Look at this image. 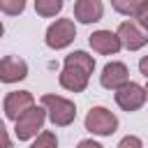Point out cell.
Listing matches in <instances>:
<instances>
[{
    "mask_svg": "<svg viewBox=\"0 0 148 148\" xmlns=\"http://www.w3.org/2000/svg\"><path fill=\"white\" fill-rule=\"evenodd\" d=\"M25 9V0H0V12L9 14V16H16Z\"/></svg>",
    "mask_w": 148,
    "mask_h": 148,
    "instance_id": "obj_16",
    "label": "cell"
},
{
    "mask_svg": "<svg viewBox=\"0 0 148 148\" xmlns=\"http://www.w3.org/2000/svg\"><path fill=\"white\" fill-rule=\"evenodd\" d=\"M32 106H35V97H32L30 90H12V92H7L5 104H2L5 116H7L9 120H14V123H16L28 109H32Z\"/></svg>",
    "mask_w": 148,
    "mask_h": 148,
    "instance_id": "obj_7",
    "label": "cell"
},
{
    "mask_svg": "<svg viewBox=\"0 0 148 148\" xmlns=\"http://www.w3.org/2000/svg\"><path fill=\"white\" fill-rule=\"evenodd\" d=\"M116 104L123 109V111H139L143 104H146V90L143 86L134 83V81H127L123 88L116 90Z\"/></svg>",
    "mask_w": 148,
    "mask_h": 148,
    "instance_id": "obj_6",
    "label": "cell"
},
{
    "mask_svg": "<svg viewBox=\"0 0 148 148\" xmlns=\"http://www.w3.org/2000/svg\"><path fill=\"white\" fill-rule=\"evenodd\" d=\"M118 39H120V46H125L127 51H139L148 44V35L132 21H123L116 30Z\"/></svg>",
    "mask_w": 148,
    "mask_h": 148,
    "instance_id": "obj_8",
    "label": "cell"
},
{
    "mask_svg": "<svg viewBox=\"0 0 148 148\" xmlns=\"http://www.w3.org/2000/svg\"><path fill=\"white\" fill-rule=\"evenodd\" d=\"M42 106L46 109V116H49V120H51L56 127H67V125H72L74 118H76V106H74V102L67 99V97L46 92V95H42Z\"/></svg>",
    "mask_w": 148,
    "mask_h": 148,
    "instance_id": "obj_2",
    "label": "cell"
},
{
    "mask_svg": "<svg viewBox=\"0 0 148 148\" xmlns=\"http://www.w3.org/2000/svg\"><path fill=\"white\" fill-rule=\"evenodd\" d=\"M62 9V0H37L35 2V12L39 16H56L58 12Z\"/></svg>",
    "mask_w": 148,
    "mask_h": 148,
    "instance_id": "obj_13",
    "label": "cell"
},
{
    "mask_svg": "<svg viewBox=\"0 0 148 148\" xmlns=\"http://www.w3.org/2000/svg\"><path fill=\"white\" fill-rule=\"evenodd\" d=\"M116 148H143V143H141V139H139V136L127 134V136H123V139L118 141V146H116Z\"/></svg>",
    "mask_w": 148,
    "mask_h": 148,
    "instance_id": "obj_18",
    "label": "cell"
},
{
    "mask_svg": "<svg viewBox=\"0 0 148 148\" xmlns=\"http://www.w3.org/2000/svg\"><path fill=\"white\" fill-rule=\"evenodd\" d=\"M127 81H130V69H127L125 62H118V60L106 62L104 69H102V74H99V83H102L106 90H118V88H123Z\"/></svg>",
    "mask_w": 148,
    "mask_h": 148,
    "instance_id": "obj_9",
    "label": "cell"
},
{
    "mask_svg": "<svg viewBox=\"0 0 148 148\" xmlns=\"http://www.w3.org/2000/svg\"><path fill=\"white\" fill-rule=\"evenodd\" d=\"M104 14V5L99 0H76L74 2V18L79 23H97Z\"/></svg>",
    "mask_w": 148,
    "mask_h": 148,
    "instance_id": "obj_12",
    "label": "cell"
},
{
    "mask_svg": "<svg viewBox=\"0 0 148 148\" xmlns=\"http://www.w3.org/2000/svg\"><path fill=\"white\" fill-rule=\"evenodd\" d=\"M5 35V25H2V21H0V37Z\"/></svg>",
    "mask_w": 148,
    "mask_h": 148,
    "instance_id": "obj_22",
    "label": "cell"
},
{
    "mask_svg": "<svg viewBox=\"0 0 148 148\" xmlns=\"http://www.w3.org/2000/svg\"><path fill=\"white\" fill-rule=\"evenodd\" d=\"M88 42H90L92 51H97V53H102V56H113V53H118V51L123 49L118 35L111 32V30H95V32L88 37Z\"/></svg>",
    "mask_w": 148,
    "mask_h": 148,
    "instance_id": "obj_11",
    "label": "cell"
},
{
    "mask_svg": "<svg viewBox=\"0 0 148 148\" xmlns=\"http://www.w3.org/2000/svg\"><path fill=\"white\" fill-rule=\"evenodd\" d=\"M143 90H146V99H148V83H146V86H143Z\"/></svg>",
    "mask_w": 148,
    "mask_h": 148,
    "instance_id": "obj_23",
    "label": "cell"
},
{
    "mask_svg": "<svg viewBox=\"0 0 148 148\" xmlns=\"http://www.w3.org/2000/svg\"><path fill=\"white\" fill-rule=\"evenodd\" d=\"M44 120H46V109L44 106H32L28 109L16 123H14V134L18 141H30L39 134V130L44 127Z\"/></svg>",
    "mask_w": 148,
    "mask_h": 148,
    "instance_id": "obj_4",
    "label": "cell"
},
{
    "mask_svg": "<svg viewBox=\"0 0 148 148\" xmlns=\"http://www.w3.org/2000/svg\"><path fill=\"white\" fill-rule=\"evenodd\" d=\"M76 148H104V146L97 143V141H92V139H83V141H79Z\"/></svg>",
    "mask_w": 148,
    "mask_h": 148,
    "instance_id": "obj_20",
    "label": "cell"
},
{
    "mask_svg": "<svg viewBox=\"0 0 148 148\" xmlns=\"http://www.w3.org/2000/svg\"><path fill=\"white\" fill-rule=\"evenodd\" d=\"M141 2H143V0H127V2H123V0H113L111 7H113L116 12H120V14H125V16H136Z\"/></svg>",
    "mask_w": 148,
    "mask_h": 148,
    "instance_id": "obj_14",
    "label": "cell"
},
{
    "mask_svg": "<svg viewBox=\"0 0 148 148\" xmlns=\"http://www.w3.org/2000/svg\"><path fill=\"white\" fill-rule=\"evenodd\" d=\"M139 72H141V74L148 79V56H143V58L139 60Z\"/></svg>",
    "mask_w": 148,
    "mask_h": 148,
    "instance_id": "obj_21",
    "label": "cell"
},
{
    "mask_svg": "<svg viewBox=\"0 0 148 148\" xmlns=\"http://www.w3.org/2000/svg\"><path fill=\"white\" fill-rule=\"evenodd\" d=\"M30 148H58V139H56V134L53 132H39L37 136H35V141L30 143Z\"/></svg>",
    "mask_w": 148,
    "mask_h": 148,
    "instance_id": "obj_15",
    "label": "cell"
},
{
    "mask_svg": "<svg viewBox=\"0 0 148 148\" xmlns=\"http://www.w3.org/2000/svg\"><path fill=\"white\" fill-rule=\"evenodd\" d=\"M136 23H139V28L148 35V0H143L141 2V7H139V12H136Z\"/></svg>",
    "mask_w": 148,
    "mask_h": 148,
    "instance_id": "obj_17",
    "label": "cell"
},
{
    "mask_svg": "<svg viewBox=\"0 0 148 148\" xmlns=\"http://www.w3.org/2000/svg\"><path fill=\"white\" fill-rule=\"evenodd\" d=\"M92 72H95V58L86 51H74V53L65 56V65H62L58 81L69 92H83L88 88Z\"/></svg>",
    "mask_w": 148,
    "mask_h": 148,
    "instance_id": "obj_1",
    "label": "cell"
},
{
    "mask_svg": "<svg viewBox=\"0 0 148 148\" xmlns=\"http://www.w3.org/2000/svg\"><path fill=\"white\" fill-rule=\"evenodd\" d=\"M86 130L95 136H111L116 130H118V116L113 111H109L106 106H92L88 113H86V120H83Z\"/></svg>",
    "mask_w": 148,
    "mask_h": 148,
    "instance_id": "obj_3",
    "label": "cell"
},
{
    "mask_svg": "<svg viewBox=\"0 0 148 148\" xmlns=\"http://www.w3.org/2000/svg\"><path fill=\"white\" fill-rule=\"evenodd\" d=\"M76 39V25L72 18H56L49 28H46V46L53 49V51H60V49H67L72 42Z\"/></svg>",
    "mask_w": 148,
    "mask_h": 148,
    "instance_id": "obj_5",
    "label": "cell"
},
{
    "mask_svg": "<svg viewBox=\"0 0 148 148\" xmlns=\"http://www.w3.org/2000/svg\"><path fill=\"white\" fill-rule=\"evenodd\" d=\"M28 76V62L18 56H5L0 60V81L2 83H18Z\"/></svg>",
    "mask_w": 148,
    "mask_h": 148,
    "instance_id": "obj_10",
    "label": "cell"
},
{
    "mask_svg": "<svg viewBox=\"0 0 148 148\" xmlns=\"http://www.w3.org/2000/svg\"><path fill=\"white\" fill-rule=\"evenodd\" d=\"M0 148H12V139H9V132L2 120H0Z\"/></svg>",
    "mask_w": 148,
    "mask_h": 148,
    "instance_id": "obj_19",
    "label": "cell"
}]
</instances>
